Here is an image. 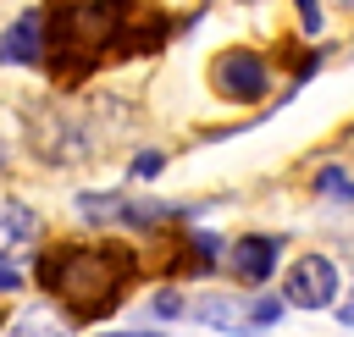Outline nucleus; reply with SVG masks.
<instances>
[{
    "label": "nucleus",
    "mask_w": 354,
    "mask_h": 337,
    "mask_svg": "<svg viewBox=\"0 0 354 337\" xmlns=\"http://www.w3.org/2000/svg\"><path fill=\"white\" fill-rule=\"evenodd\" d=\"M111 337H155V331H111Z\"/></svg>",
    "instance_id": "4468645a"
},
{
    "label": "nucleus",
    "mask_w": 354,
    "mask_h": 337,
    "mask_svg": "<svg viewBox=\"0 0 354 337\" xmlns=\"http://www.w3.org/2000/svg\"><path fill=\"white\" fill-rule=\"evenodd\" d=\"M17 282H22V276H17V271H11V265H0V293H11V287H17Z\"/></svg>",
    "instance_id": "ddd939ff"
},
{
    "label": "nucleus",
    "mask_w": 354,
    "mask_h": 337,
    "mask_svg": "<svg viewBox=\"0 0 354 337\" xmlns=\"http://www.w3.org/2000/svg\"><path fill=\"white\" fill-rule=\"evenodd\" d=\"M39 55H50V50H44V17H39V11H22V17L0 33V61L28 66V61H39Z\"/></svg>",
    "instance_id": "20e7f679"
},
{
    "label": "nucleus",
    "mask_w": 354,
    "mask_h": 337,
    "mask_svg": "<svg viewBox=\"0 0 354 337\" xmlns=\"http://www.w3.org/2000/svg\"><path fill=\"white\" fill-rule=\"evenodd\" d=\"M0 160H6V149H0Z\"/></svg>",
    "instance_id": "2eb2a0df"
},
{
    "label": "nucleus",
    "mask_w": 354,
    "mask_h": 337,
    "mask_svg": "<svg viewBox=\"0 0 354 337\" xmlns=\"http://www.w3.org/2000/svg\"><path fill=\"white\" fill-rule=\"evenodd\" d=\"M271 265H277V238H260V232H249V238H238L232 243V271L243 276V282H266L271 276Z\"/></svg>",
    "instance_id": "423d86ee"
},
{
    "label": "nucleus",
    "mask_w": 354,
    "mask_h": 337,
    "mask_svg": "<svg viewBox=\"0 0 354 337\" xmlns=\"http://www.w3.org/2000/svg\"><path fill=\"white\" fill-rule=\"evenodd\" d=\"M282 298L299 304V309H326V304L337 298V265H332L326 254L293 260V271H288V282H282Z\"/></svg>",
    "instance_id": "7ed1b4c3"
},
{
    "label": "nucleus",
    "mask_w": 354,
    "mask_h": 337,
    "mask_svg": "<svg viewBox=\"0 0 354 337\" xmlns=\"http://www.w3.org/2000/svg\"><path fill=\"white\" fill-rule=\"evenodd\" d=\"M299 22L315 33V28H321V6H310V0H304V6H299Z\"/></svg>",
    "instance_id": "1a4fd4ad"
},
{
    "label": "nucleus",
    "mask_w": 354,
    "mask_h": 337,
    "mask_svg": "<svg viewBox=\"0 0 354 337\" xmlns=\"http://www.w3.org/2000/svg\"><path fill=\"white\" fill-rule=\"evenodd\" d=\"M194 315L205 320V326H221V331H254V326H266V320H277L282 315V298H227V293H205L199 304H194Z\"/></svg>",
    "instance_id": "f03ea898"
},
{
    "label": "nucleus",
    "mask_w": 354,
    "mask_h": 337,
    "mask_svg": "<svg viewBox=\"0 0 354 337\" xmlns=\"http://www.w3.org/2000/svg\"><path fill=\"white\" fill-rule=\"evenodd\" d=\"M337 320H343V326H354V287H348V298L337 304Z\"/></svg>",
    "instance_id": "f8f14e48"
},
{
    "label": "nucleus",
    "mask_w": 354,
    "mask_h": 337,
    "mask_svg": "<svg viewBox=\"0 0 354 337\" xmlns=\"http://www.w3.org/2000/svg\"><path fill=\"white\" fill-rule=\"evenodd\" d=\"M155 309H160V315H177V309H183V298H177V293H160V298H155Z\"/></svg>",
    "instance_id": "9b49d317"
},
{
    "label": "nucleus",
    "mask_w": 354,
    "mask_h": 337,
    "mask_svg": "<svg viewBox=\"0 0 354 337\" xmlns=\"http://www.w3.org/2000/svg\"><path fill=\"white\" fill-rule=\"evenodd\" d=\"M33 210H22V204H6L0 210V243H28L33 238Z\"/></svg>",
    "instance_id": "0eeeda50"
},
{
    "label": "nucleus",
    "mask_w": 354,
    "mask_h": 337,
    "mask_svg": "<svg viewBox=\"0 0 354 337\" xmlns=\"http://www.w3.org/2000/svg\"><path fill=\"white\" fill-rule=\"evenodd\" d=\"M155 166H160V155H138L133 160V177H155Z\"/></svg>",
    "instance_id": "9d476101"
},
{
    "label": "nucleus",
    "mask_w": 354,
    "mask_h": 337,
    "mask_svg": "<svg viewBox=\"0 0 354 337\" xmlns=\"http://www.w3.org/2000/svg\"><path fill=\"white\" fill-rule=\"evenodd\" d=\"M321 188H326L332 199H354V182H348L337 166H326V171H321Z\"/></svg>",
    "instance_id": "6e6552de"
},
{
    "label": "nucleus",
    "mask_w": 354,
    "mask_h": 337,
    "mask_svg": "<svg viewBox=\"0 0 354 337\" xmlns=\"http://www.w3.org/2000/svg\"><path fill=\"white\" fill-rule=\"evenodd\" d=\"M127 271L133 260L111 243H94V249H55L44 260V287L72 309V315H111L122 287H127Z\"/></svg>",
    "instance_id": "f257e3e1"
},
{
    "label": "nucleus",
    "mask_w": 354,
    "mask_h": 337,
    "mask_svg": "<svg viewBox=\"0 0 354 337\" xmlns=\"http://www.w3.org/2000/svg\"><path fill=\"white\" fill-rule=\"evenodd\" d=\"M216 83H221L232 99H260V94H266V61L249 55V50H232V55L216 66Z\"/></svg>",
    "instance_id": "39448f33"
}]
</instances>
